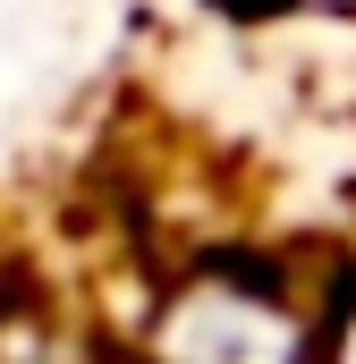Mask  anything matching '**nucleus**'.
Segmentation results:
<instances>
[{"label":"nucleus","instance_id":"nucleus-1","mask_svg":"<svg viewBox=\"0 0 356 364\" xmlns=\"http://www.w3.org/2000/svg\"><path fill=\"white\" fill-rule=\"evenodd\" d=\"M340 364H356V331H348V339H340Z\"/></svg>","mask_w":356,"mask_h":364}]
</instances>
